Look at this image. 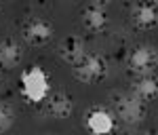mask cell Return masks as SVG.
Listing matches in <instances>:
<instances>
[{"label": "cell", "mask_w": 158, "mask_h": 135, "mask_svg": "<svg viewBox=\"0 0 158 135\" xmlns=\"http://www.w3.org/2000/svg\"><path fill=\"white\" fill-rule=\"evenodd\" d=\"M152 4H156V6H158V0H152Z\"/></svg>", "instance_id": "cell-15"}, {"label": "cell", "mask_w": 158, "mask_h": 135, "mask_svg": "<svg viewBox=\"0 0 158 135\" xmlns=\"http://www.w3.org/2000/svg\"><path fill=\"white\" fill-rule=\"evenodd\" d=\"M85 124L93 135H110L116 127V118L106 108H91L85 116Z\"/></svg>", "instance_id": "cell-5"}, {"label": "cell", "mask_w": 158, "mask_h": 135, "mask_svg": "<svg viewBox=\"0 0 158 135\" xmlns=\"http://www.w3.org/2000/svg\"><path fill=\"white\" fill-rule=\"evenodd\" d=\"M89 2H91L93 6H103V4H108L110 0H89Z\"/></svg>", "instance_id": "cell-14"}, {"label": "cell", "mask_w": 158, "mask_h": 135, "mask_svg": "<svg viewBox=\"0 0 158 135\" xmlns=\"http://www.w3.org/2000/svg\"><path fill=\"white\" fill-rule=\"evenodd\" d=\"M15 123V112H13L11 103L0 101V133H6Z\"/></svg>", "instance_id": "cell-13"}, {"label": "cell", "mask_w": 158, "mask_h": 135, "mask_svg": "<svg viewBox=\"0 0 158 135\" xmlns=\"http://www.w3.org/2000/svg\"><path fill=\"white\" fill-rule=\"evenodd\" d=\"M44 101H47V112H49L53 118H59L61 120V118H68L74 112V101L65 93H53Z\"/></svg>", "instance_id": "cell-8"}, {"label": "cell", "mask_w": 158, "mask_h": 135, "mask_svg": "<svg viewBox=\"0 0 158 135\" xmlns=\"http://www.w3.org/2000/svg\"><path fill=\"white\" fill-rule=\"evenodd\" d=\"M21 95H23L27 101L32 103H40L49 97V76L44 74L42 68H27L23 74H21Z\"/></svg>", "instance_id": "cell-1"}, {"label": "cell", "mask_w": 158, "mask_h": 135, "mask_svg": "<svg viewBox=\"0 0 158 135\" xmlns=\"http://www.w3.org/2000/svg\"><path fill=\"white\" fill-rule=\"evenodd\" d=\"M158 65V51L152 47H137L129 57V68L135 76H150Z\"/></svg>", "instance_id": "cell-4"}, {"label": "cell", "mask_w": 158, "mask_h": 135, "mask_svg": "<svg viewBox=\"0 0 158 135\" xmlns=\"http://www.w3.org/2000/svg\"><path fill=\"white\" fill-rule=\"evenodd\" d=\"M82 23L91 32H101L108 25V15L103 11V6H93V4L86 6L82 11Z\"/></svg>", "instance_id": "cell-11"}, {"label": "cell", "mask_w": 158, "mask_h": 135, "mask_svg": "<svg viewBox=\"0 0 158 135\" xmlns=\"http://www.w3.org/2000/svg\"><path fill=\"white\" fill-rule=\"evenodd\" d=\"M53 36V25L44 19H30L23 25V38L30 44H44Z\"/></svg>", "instance_id": "cell-6"}, {"label": "cell", "mask_w": 158, "mask_h": 135, "mask_svg": "<svg viewBox=\"0 0 158 135\" xmlns=\"http://www.w3.org/2000/svg\"><path fill=\"white\" fill-rule=\"evenodd\" d=\"M19 61H21V49L11 40L2 42L0 44V68L13 70V68L19 65Z\"/></svg>", "instance_id": "cell-12"}, {"label": "cell", "mask_w": 158, "mask_h": 135, "mask_svg": "<svg viewBox=\"0 0 158 135\" xmlns=\"http://www.w3.org/2000/svg\"><path fill=\"white\" fill-rule=\"evenodd\" d=\"M143 135H158V133H143Z\"/></svg>", "instance_id": "cell-16"}, {"label": "cell", "mask_w": 158, "mask_h": 135, "mask_svg": "<svg viewBox=\"0 0 158 135\" xmlns=\"http://www.w3.org/2000/svg\"><path fill=\"white\" fill-rule=\"evenodd\" d=\"M59 55H61V59H63L65 63L76 65V63H78L86 55L82 40H80V38H76V36L65 38V40L61 42V47H59Z\"/></svg>", "instance_id": "cell-9"}, {"label": "cell", "mask_w": 158, "mask_h": 135, "mask_svg": "<svg viewBox=\"0 0 158 135\" xmlns=\"http://www.w3.org/2000/svg\"><path fill=\"white\" fill-rule=\"evenodd\" d=\"M133 23L141 30H150L158 23V6L152 2H139L133 6Z\"/></svg>", "instance_id": "cell-7"}, {"label": "cell", "mask_w": 158, "mask_h": 135, "mask_svg": "<svg viewBox=\"0 0 158 135\" xmlns=\"http://www.w3.org/2000/svg\"><path fill=\"white\" fill-rule=\"evenodd\" d=\"M72 74H74L76 80H80L85 85H93V82H99V80L106 78L108 63H106L103 57H99V55H89L86 53L76 65H72Z\"/></svg>", "instance_id": "cell-2"}, {"label": "cell", "mask_w": 158, "mask_h": 135, "mask_svg": "<svg viewBox=\"0 0 158 135\" xmlns=\"http://www.w3.org/2000/svg\"><path fill=\"white\" fill-rule=\"evenodd\" d=\"M133 93L135 97H139L141 101H150L158 95V80L150 74V76H137V80L133 82Z\"/></svg>", "instance_id": "cell-10"}, {"label": "cell", "mask_w": 158, "mask_h": 135, "mask_svg": "<svg viewBox=\"0 0 158 135\" xmlns=\"http://www.w3.org/2000/svg\"><path fill=\"white\" fill-rule=\"evenodd\" d=\"M114 108H116V116L124 124H139L146 118V101L135 97L133 93L118 95L114 101Z\"/></svg>", "instance_id": "cell-3"}]
</instances>
